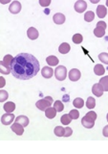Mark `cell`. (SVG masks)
<instances>
[{
	"label": "cell",
	"mask_w": 108,
	"mask_h": 154,
	"mask_svg": "<svg viewBox=\"0 0 108 154\" xmlns=\"http://www.w3.org/2000/svg\"><path fill=\"white\" fill-rule=\"evenodd\" d=\"M14 122L20 123L21 125L26 127V126H28L30 121H29V118L26 117V116H19V117H17L16 118L14 119Z\"/></svg>",
	"instance_id": "obj_14"
},
{
	"label": "cell",
	"mask_w": 108,
	"mask_h": 154,
	"mask_svg": "<svg viewBox=\"0 0 108 154\" xmlns=\"http://www.w3.org/2000/svg\"><path fill=\"white\" fill-rule=\"evenodd\" d=\"M95 106H96V99L94 97H92V96H89L86 101V107L88 109H93V108H95Z\"/></svg>",
	"instance_id": "obj_26"
},
{
	"label": "cell",
	"mask_w": 108,
	"mask_h": 154,
	"mask_svg": "<svg viewBox=\"0 0 108 154\" xmlns=\"http://www.w3.org/2000/svg\"><path fill=\"white\" fill-rule=\"evenodd\" d=\"M45 116H46V118H48L50 119L56 118L57 110L55 109V107H49V108H47V109L45 110Z\"/></svg>",
	"instance_id": "obj_15"
},
{
	"label": "cell",
	"mask_w": 108,
	"mask_h": 154,
	"mask_svg": "<svg viewBox=\"0 0 108 154\" xmlns=\"http://www.w3.org/2000/svg\"><path fill=\"white\" fill-rule=\"evenodd\" d=\"M55 76L59 81H63L67 76V69L64 65H59L55 69Z\"/></svg>",
	"instance_id": "obj_3"
},
{
	"label": "cell",
	"mask_w": 108,
	"mask_h": 154,
	"mask_svg": "<svg viewBox=\"0 0 108 154\" xmlns=\"http://www.w3.org/2000/svg\"><path fill=\"white\" fill-rule=\"evenodd\" d=\"M85 117H87L88 118H90V119H92V121H95L96 119H97V114H96L94 111H90L85 115Z\"/></svg>",
	"instance_id": "obj_35"
},
{
	"label": "cell",
	"mask_w": 108,
	"mask_h": 154,
	"mask_svg": "<svg viewBox=\"0 0 108 154\" xmlns=\"http://www.w3.org/2000/svg\"><path fill=\"white\" fill-rule=\"evenodd\" d=\"M106 5L108 6V0H107V1H106Z\"/></svg>",
	"instance_id": "obj_43"
},
{
	"label": "cell",
	"mask_w": 108,
	"mask_h": 154,
	"mask_svg": "<svg viewBox=\"0 0 108 154\" xmlns=\"http://www.w3.org/2000/svg\"><path fill=\"white\" fill-rule=\"evenodd\" d=\"M80 71L79 70L78 68H73L70 70V72H69V79H70L71 81H73V82H76V81L79 80L80 78Z\"/></svg>",
	"instance_id": "obj_7"
},
{
	"label": "cell",
	"mask_w": 108,
	"mask_h": 154,
	"mask_svg": "<svg viewBox=\"0 0 108 154\" xmlns=\"http://www.w3.org/2000/svg\"><path fill=\"white\" fill-rule=\"evenodd\" d=\"M103 92H104V90H103L102 86L99 83L95 84L93 88H92V92H93L96 96H98V97H101L103 94Z\"/></svg>",
	"instance_id": "obj_9"
},
{
	"label": "cell",
	"mask_w": 108,
	"mask_h": 154,
	"mask_svg": "<svg viewBox=\"0 0 108 154\" xmlns=\"http://www.w3.org/2000/svg\"><path fill=\"white\" fill-rule=\"evenodd\" d=\"M0 72H1L2 74H9L10 72H11V68L7 67L2 62H0Z\"/></svg>",
	"instance_id": "obj_30"
},
{
	"label": "cell",
	"mask_w": 108,
	"mask_h": 154,
	"mask_svg": "<svg viewBox=\"0 0 108 154\" xmlns=\"http://www.w3.org/2000/svg\"><path fill=\"white\" fill-rule=\"evenodd\" d=\"M73 134V130L70 127H65V133H64V137H70Z\"/></svg>",
	"instance_id": "obj_37"
},
{
	"label": "cell",
	"mask_w": 108,
	"mask_h": 154,
	"mask_svg": "<svg viewBox=\"0 0 108 154\" xmlns=\"http://www.w3.org/2000/svg\"><path fill=\"white\" fill-rule=\"evenodd\" d=\"M13 61H14V57L11 56V55H6L5 57L3 58V60L1 61L2 63L5 65H7V67H9V68H11V63H13Z\"/></svg>",
	"instance_id": "obj_21"
},
{
	"label": "cell",
	"mask_w": 108,
	"mask_h": 154,
	"mask_svg": "<svg viewBox=\"0 0 108 154\" xmlns=\"http://www.w3.org/2000/svg\"><path fill=\"white\" fill-rule=\"evenodd\" d=\"M97 26H101V27H102V28H104V29H106V22H104V21H99L98 23H97Z\"/></svg>",
	"instance_id": "obj_39"
},
{
	"label": "cell",
	"mask_w": 108,
	"mask_h": 154,
	"mask_svg": "<svg viewBox=\"0 0 108 154\" xmlns=\"http://www.w3.org/2000/svg\"><path fill=\"white\" fill-rule=\"evenodd\" d=\"M60 121H61V123H62V124L68 125L69 123H71L72 118H71L70 115H69V114H64L62 117L60 118Z\"/></svg>",
	"instance_id": "obj_23"
},
{
	"label": "cell",
	"mask_w": 108,
	"mask_h": 154,
	"mask_svg": "<svg viewBox=\"0 0 108 154\" xmlns=\"http://www.w3.org/2000/svg\"><path fill=\"white\" fill-rule=\"evenodd\" d=\"M53 103V98L51 96H46L45 98L40 99L36 103V106L37 109H39L40 111H45L47 108L51 107V104Z\"/></svg>",
	"instance_id": "obj_2"
},
{
	"label": "cell",
	"mask_w": 108,
	"mask_h": 154,
	"mask_svg": "<svg viewBox=\"0 0 108 154\" xmlns=\"http://www.w3.org/2000/svg\"><path fill=\"white\" fill-rule=\"evenodd\" d=\"M8 97H9V94H8V92L6 91H4V90L0 91V101L4 102L5 100L8 99Z\"/></svg>",
	"instance_id": "obj_33"
},
{
	"label": "cell",
	"mask_w": 108,
	"mask_h": 154,
	"mask_svg": "<svg viewBox=\"0 0 108 154\" xmlns=\"http://www.w3.org/2000/svg\"><path fill=\"white\" fill-rule=\"evenodd\" d=\"M82 124L84 127H85V128L90 129V128H92V127H94L95 121H92V119H90V118H88L87 117H85V116H84V117L82 118Z\"/></svg>",
	"instance_id": "obj_13"
},
{
	"label": "cell",
	"mask_w": 108,
	"mask_h": 154,
	"mask_svg": "<svg viewBox=\"0 0 108 154\" xmlns=\"http://www.w3.org/2000/svg\"><path fill=\"white\" fill-rule=\"evenodd\" d=\"M73 105H74L76 108H78V109H79V108H82L83 105H84L83 99L80 98V97H77L74 101H73Z\"/></svg>",
	"instance_id": "obj_29"
},
{
	"label": "cell",
	"mask_w": 108,
	"mask_h": 154,
	"mask_svg": "<svg viewBox=\"0 0 108 154\" xmlns=\"http://www.w3.org/2000/svg\"><path fill=\"white\" fill-rule=\"evenodd\" d=\"M94 35L98 38H102L105 35V29L102 28L101 26H97L94 29Z\"/></svg>",
	"instance_id": "obj_20"
},
{
	"label": "cell",
	"mask_w": 108,
	"mask_h": 154,
	"mask_svg": "<svg viewBox=\"0 0 108 154\" xmlns=\"http://www.w3.org/2000/svg\"><path fill=\"white\" fill-rule=\"evenodd\" d=\"M53 20L56 24H59V25L63 24V23L65 22V15L61 13H57V14L54 15Z\"/></svg>",
	"instance_id": "obj_10"
},
{
	"label": "cell",
	"mask_w": 108,
	"mask_h": 154,
	"mask_svg": "<svg viewBox=\"0 0 108 154\" xmlns=\"http://www.w3.org/2000/svg\"><path fill=\"white\" fill-rule=\"evenodd\" d=\"M94 72H95V74H96V75L101 76V75H103V74H104V72H105V68H104V67H103L102 65L98 64V65H95V68H94Z\"/></svg>",
	"instance_id": "obj_18"
},
{
	"label": "cell",
	"mask_w": 108,
	"mask_h": 154,
	"mask_svg": "<svg viewBox=\"0 0 108 154\" xmlns=\"http://www.w3.org/2000/svg\"><path fill=\"white\" fill-rule=\"evenodd\" d=\"M99 83L102 86V88H103V90H104V92H108V76L102 77Z\"/></svg>",
	"instance_id": "obj_27"
},
{
	"label": "cell",
	"mask_w": 108,
	"mask_h": 154,
	"mask_svg": "<svg viewBox=\"0 0 108 154\" xmlns=\"http://www.w3.org/2000/svg\"><path fill=\"white\" fill-rule=\"evenodd\" d=\"M54 133H55V135L57 137H62V136H64L65 128H63L62 126H57L55 130H54Z\"/></svg>",
	"instance_id": "obj_25"
},
{
	"label": "cell",
	"mask_w": 108,
	"mask_h": 154,
	"mask_svg": "<svg viewBox=\"0 0 108 154\" xmlns=\"http://www.w3.org/2000/svg\"><path fill=\"white\" fill-rule=\"evenodd\" d=\"M69 115H70V117H71L72 119H78L79 117V113L78 110H71Z\"/></svg>",
	"instance_id": "obj_34"
},
{
	"label": "cell",
	"mask_w": 108,
	"mask_h": 154,
	"mask_svg": "<svg viewBox=\"0 0 108 154\" xmlns=\"http://www.w3.org/2000/svg\"><path fill=\"white\" fill-rule=\"evenodd\" d=\"M5 84H6V81L4 79V77H0V88H3L5 86Z\"/></svg>",
	"instance_id": "obj_40"
},
{
	"label": "cell",
	"mask_w": 108,
	"mask_h": 154,
	"mask_svg": "<svg viewBox=\"0 0 108 154\" xmlns=\"http://www.w3.org/2000/svg\"><path fill=\"white\" fill-rule=\"evenodd\" d=\"M70 49H71V46L69 44H67V42H62L60 45H59V53L61 54H67L69 51H70Z\"/></svg>",
	"instance_id": "obj_17"
},
{
	"label": "cell",
	"mask_w": 108,
	"mask_h": 154,
	"mask_svg": "<svg viewBox=\"0 0 108 154\" xmlns=\"http://www.w3.org/2000/svg\"><path fill=\"white\" fill-rule=\"evenodd\" d=\"M38 35H39L38 34V31L34 27H30L28 31H27V36L31 40H36L38 38Z\"/></svg>",
	"instance_id": "obj_11"
},
{
	"label": "cell",
	"mask_w": 108,
	"mask_h": 154,
	"mask_svg": "<svg viewBox=\"0 0 108 154\" xmlns=\"http://www.w3.org/2000/svg\"><path fill=\"white\" fill-rule=\"evenodd\" d=\"M106 14H107V9L105 8V6H103V5L98 6V8H97V15L99 18L105 17Z\"/></svg>",
	"instance_id": "obj_16"
},
{
	"label": "cell",
	"mask_w": 108,
	"mask_h": 154,
	"mask_svg": "<svg viewBox=\"0 0 108 154\" xmlns=\"http://www.w3.org/2000/svg\"><path fill=\"white\" fill-rule=\"evenodd\" d=\"M54 107H55V109L57 110V112H62L63 109H64L63 103L61 102L60 100H57V101L55 102V105H54Z\"/></svg>",
	"instance_id": "obj_31"
},
{
	"label": "cell",
	"mask_w": 108,
	"mask_h": 154,
	"mask_svg": "<svg viewBox=\"0 0 108 154\" xmlns=\"http://www.w3.org/2000/svg\"><path fill=\"white\" fill-rule=\"evenodd\" d=\"M106 119H107V121H108V114H107V116H106Z\"/></svg>",
	"instance_id": "obj_42"
},
{
	"label": "cell",
	"mask_w": 108,
	"mask_h": 154,
	"mask_svg": "<svg viewBox=\"0 0 108 154\" xmlns=\"http://www.w3.org/2000/svg\"><path fill=\"white\" fill-rule=\"evenodd\" d=\"M46 62H47V64L49 65L54 67V65H57V64H59V61L56 56H49V57H47V59H46Z\"/></svg>",
	"instance_id": "obj_22"
},
{
	"label": "cell",
	"mask_w": 108,
	"mask_h": 154,
	"mask_svg": "<svg viewBox=\"0 0 108 154\" xmlns=\"http://www.w3.org/2000/svg\"><path fill=\"white\" fill-rule=\"evenodd\" d=\"M91 2H92V3H98L99 0H91Z\"/></svg>",
	"instance_id": "obj_41"
},
{
	"label": "cell",
	"mask_w": 108,
	"mask_h": 154,
	"mask_svg": "<svg viewBox=\"0 0 108 154\" xmlns=\"http://www.w3.org/2000/svg\"><path fill=\"white\" fill-rule=\"evenodd\" d=\"M94 18H95V14H94V12H92V11H88L85 13V15H84V20L87 22L93 21Z\"/></svg>",
	"instance_id": "obj_24"
},
{
	"label": "cell",
	"mask_w": 108,
	"mask_h": 154,
	"mask_svg": "<svg viewBox=\"0 0 108 154\" xmlns=\"http://www.w3.org/2000/svg\"><path fill=\"white\" fill-rule=\"evenodd\" d=\"M21 3L19 1H13L11 3V5L9 6V11L10 13L14 14V15H16L18 14L19 12L21 11Z\"/></svg>",
	"instance_id": "obj_4"
},
{
	"label": "cell",
	"mask_w": 108,
	"mask_h": 154,
	"mask_svg": "<svg viewBox=\"0 0 108 154\" xmlns=\"http://www.w3.org/2000/svg\"><path fill=\"white\" fill-rule=\"evenodd\" d=\"M39 68V62L32 54L20 53L14 58L11 73L17 79L29 80L37 74Z\"/></svg>",
	"instance_id": "obj_1"
},
{
	"label": "cell",
	"mask_w": 108,
	"mask_h": 154,
	"mask_svg": "<svg viewBox=\"0 0 108 154\" xmlns=\"http://www.w3.org/2000/svg\"><path fill=\"white\" fill-rule=\"evenodd\" d=\"M51 4V0H39V5L42 7H48Z\"/></svg>",
	"instance_id": "obj_36"
},
{
	"label": "cell",
	"mask_w": 108,
	"mask_h": 154,
	"mask_svg": "<svg viewBox=\"0 0 108 154\" xmlns=\"http://www.w3.org/2000/svg\"><path fill=\"white\" fill-rule=\"evenodd\" d=\"M4 110L6 111V113H13V112L15 110V104L14 102H7L4 104Z\"/></svg>",
	"instance_id": "obj_19"
},
{
	"label": "cell",
	"mask_w": 108,
	"mask_h": 154,
	"mask_svg": "<svg viewBox=\"0 0 108 154\" xmlns=\"http://www.w3.org/2000/svg\"><path fill=\"white\" fill-rule=\"evenodd\" d=\"M72 41H73V42H74V44H82V41H83L82 35H80V34H75L74 36H73V38H72Z\"/></svg>",
	"instance_id": "obj_28"
},
{
	"label": "cell",
	"mask_w": 108,
	"mask_h": 154,
	"mask_svg": "<svg viewBox=\"0 0 108 154\" xmlns=\"http://www.w3.org/2000/svg\"><path fill=\"white\" fill-rule=\"evenodd\" d=\"M41 74L44 78H51V77L54 75V70L52 68L50 67H44L41 69Z\"/></svg>",
	"instance_id": "obj_12"
},
{
	"label": "cell",
	"mask_w": 108,
	"mask_h": 154,
	"mask_svg": "<svg viewBox=\"0 0 108 154\" xmlns=\"http://www.w3.org/2000/svg\"><path fill=\"white\" fill-rule=\"evenodd\" d=\"M102 134H103V136H104V137H107V138H108V125H106V126L103 127V129H102Z\"/></svg>",
	"instance_id": "obj_38"
},
{
	"label": "cell",
	"mask_w": 108,
	"mask_h": 154,
	"mask_svg": "<svg viewBox=\"0 0 108 154\" xmlns=\"http://www.w3.org/2000/svg\"><path fill=\"white\" fill-rule=\"evenodd\" d=\"M75 10L78 13H83L87 8V3L84 0H79L75 3Z\"/></svg>",
	"instance_id": "obj_6"
},
{
	"label": "cell",
	"mask_w": 108,
	"mask_h": 154,
	"mask_svg": "<svg viewBox=\"0 0 108 154\" xmlns=\"http://www.w3.org/2000/svg\"><path fill=\"white\" fill-rule=\"evenodd\" d=\"M14 121V115L11 113H6L1 117V122L4 125H9Z\"/></svg>",
	"instance_id": "obj_5"
},
{
	"label": "cell",
	"mask_w": 108,
	"mask_h": 154,
	"mask_svg": "<svg viewBox=\"0 0 108 154\" xmlns=\"http://www.w3.org/2000/svg\"><path fill=\"white\" fill-rule=\"evenodd\" d=\"M11 129L16 135H18V136H21V135L24 133V126L17 122H14V124L11 126Z\"/></svg>",
	"instance_id": "obj_8"
},
{
	"label": "cell",
	"mask_w": 108,
	"mask_h": 154,
	"mask_svg": "<svg viewBox=\"0 0 108 154\" xmlns=\"http://www.w3.org/2000/svg\"><path fill=\"white\" fill-rule=\"evenodd\" d=\"M99 59L101 62H102L103 64L108 65V53H105V52L101 53L99 55Z\"/></svg>",
	"instance_id": "obj_32"
}]
</instances>
